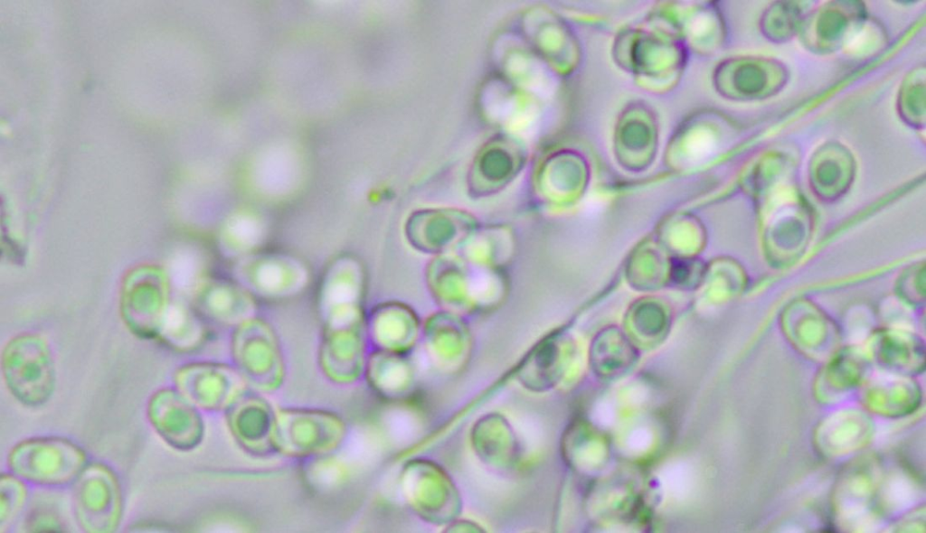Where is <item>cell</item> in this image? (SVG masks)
<instances>
[{"instance_id": "12", "label": "cell", "mask_w": 926, "mask_h": 533, "mask_svg": "<svg viewBox=\"0 0 926 533\" xmlns=\"http://www.w3.org/2000/svg\"><path fill=\"white\" fill-rule=\"evenodd\" d=\"M691 162L697 164L709 159L716 150V143L713 136L707 132H700L691 138L689 146Z\"/></svg>"}, {"instance_id": "5", "label": "cell", "mask_w": 926, "mask_h": 533, "mask_svg": "<svg viewBox=\"0 0 926 533\" xmlns=\"http://www.w3.org/2000/svg\"><path fill=\"white\" fill-rule=\"evenodd\" d=\"M75 507L83 528L110 531L121 513V496L117 479L103 466L85 468L78 477Z\"/></svg>"}, {"instance_id": "10", "label": "cell", "mask_w": 926, "mask_h": 533, "mask_svg": "<svg viewBox=\"0 0 926 533\" xmlns=\"http://www.w3.org/2000/svg\"><path fill=\"white\" fill-rule=\"evenodd\" d=\"M264 224L258 219L239 215L224 223V248L232 255L248 256L262 240Z\"/></svg>"}, {"instance_id": "3", "label": "cell", "mask_w": 926, "mask_h": 533, "mask_svg": "<svg viewBox=\"0 0 926 533\" xmlns=\"http://www.w3.org/2000/svg\"><path fill=\"white\" fill-rule=\"evenodd\" d=\"M121 305L123 317L133 332L158 338L170 309L163 273L151 266L131 271L123 284Z\"/></svg>"}, {"instance_id": "11", "label": "cell", "mask_w": 926, "mask_h": 533, "mask_svg": "<svg viewBox=\"0 0 926 533\" xmlns=\"http://www.w3.org/2000/svg\"><path fill=\"white\" fill-rule=\"evenodd\" d=\"M26 497L24 484L11 475L1 479V523L19 511Z\"/></svg>"}, {"instance_id": "6", "label": "cell", "mask_w": 926, "mask_h": 533, "mask_svg": "<svg viewBox=\"0 0 926 533\" xmlns=\"http://www.w3.org/2000/svg\"><path fill=\"white\" fill-rule=\"evenodd\" d=\"M148 419L160 436L180 450L194 448L203 436V421L195 406L177 389L164 388L148 403Z\"/></svg>"}, {"instance_id": "9", "label": "cell", "mask_w": 926, "mask_h": 533, "mask_svg": "<svg viewBox=\"0 0 926 533\" xmlns=\"http://www.w3.org/2000/svg\"><path fill=\"white\" fill-rule=\"evenodd\" d=\"M260 336V338H257V341L250 340L254 347H252L250 341L245 342V341H241L245 343L243 347L234 343V351H243V354H234V359L239 363L236 367L237 369L245 379L253 380L257 366L259 368L258 373L260 369H262L264 373H266L269 368L273 370L274 368L280 367L279 351L276 347L274 340L269 341V338L265 337L263 341V338Z\"/></svg>"}, {"instance_id": "1", "label": "cell", "mask_w": 926, "mask_h": 533, "mask_svg": "<svg viewBox=\"0 0 926 533\" xmlns=\"http://www.w3.org/2000/svg\"><path fill=\"white\" fill-rule=\"evenodd\" d=\"M1 366L6 387L21 403L36 407L52 396L54 365L48 345L39 336L13 338L3 351Z\"/></svg>"}, {"instance_id": "7", "label": "cell", "mask_w": 926, "mask_h": 533, "mask_svg": "<svg viewBox=\"0 0 926 533\" xmlns=\"http://www.w3.org/2000/svg\"><path fill=\"white\" fill-rule=\"evenodd\" d=\"M237 274L249 291L270 298L286 297L306 284L307 272L297 260L280 255H248L237 266Z\"/></svg>"}, {"instance_id": "2", "label": "cell", "mask_w": 926, "mask_h": 533, "mask_svg": "<svg viewBox=\"0 0 926 533\" xmlns=\"http://www.w3.org/2000/svg\"><path fill=\"white\" fill-rule=\"evenodd\" d=\"M8 465L18 477L35 484L60 486L78 479L86 468V455L66 439L38 437L16 444Z\"/></svg>"}, {"instance_id": "8", "label": "cell", "mask_w": 926, "mask_h": 533, "mask_svg": "<svg viewBox=\"0 0 926 533\" xmlns=\"http://www.w3.org/2000/svg\"><path fill=\"white\" fill-rule=\"evenodd\" d=\"M202 295L203 311L212 318L228 324H237L253 317L255 304L249 290L241 283L218 281L210 285Z\"/></svg>"}, {"instance_id": "4", "label": "cell", "mask_w": 926, "mask_h": 533, "mask_svg": "<svg viewBox=\"0 0 926 533\" xmlns=\"http://www.w3.org/2000/svg\"><path fill=\"white\" fill-rule=\"evenodd\" d=\"M245 380L235 366L206 362L186 364L175 375L177 390L208 411H227L245 394Z\"/></svg>"}]
</instances>
